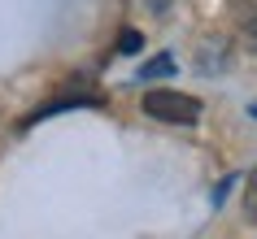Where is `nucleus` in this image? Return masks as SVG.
<instances>
[{
    "label": "nucleus",
    "instance_id": "f257e3e1",
    "mask_svg": "<svg viewBox=\"0 0 257 239\" xmlns=\"http://www.w3.org/2000/svg\"><path fill=\"white\" fill-rule=\"evenodd\" d=\"M144 113L157 122H170V126H196L201 122V100L157 87V92H144Z\"/></svg>",
    "mask_w": 257,
    "mask_h": 239
},
{
    "label": "nucleus",
    "instance_id": "f03ea898",
    "mask_svg": "<svg viewBox=\"0 0 257 239\" xmlns=\"http://www.w3.org/2000/svg\"><path fill=\"white\" fill-rule=\"evenodd\" d=\"M235 27H240V40L248 44V53H257V5L253 0H235Z\"/></svg>",
    "mask_w": 257,
    "mask_h": 239
},
{
    "label": "nucleus",
    "instance_id": "7ed1b4c3",
    "mask_svg": "<svg viewBox=\"0 0 257 239\" xmlns=\"http://www.w3.org/2000/svg\"><path fill=\"white\" fill-rule=\"evenodd\" d=\"M166 74H175V57H170V53H157L153 61H144V70H140V83L166 79Z\"/></svg>",
    "mask_w": 257,
    "mask_h": 239
},
{
    "label": "nucleus",
    "instance_id": "20e7f679",
    "mask_svg": "<svg viewBox=\"0 0 257 239\" xmlns=\"http://www.w3.org/2000/svg\"><path fill=\"white\" fill-rule=\"evenodd\" d=\"M244 222L257 226V165L248 170V178H244Z\"/></svg>",
    "mask_w": 257,
    "mask_h": 239
},
{
    "label": "nucleus",
    "instance_id": "39448f33",
    "mask_svg": "<svg viewBox=\"0 0 257 239\" xmlns=\"http://www.w3.org/2000/svg\"><path fill=\"white\" fill-rule=\"evenodd\" d=\"M140 48H144V35H140V31H131V27H126V31H122V35H118V53H122V57H136Z\"/></svg>",
    "mask_w": 257,
    "mask_h": 239
},
{
    "label": "nucleus",
    "instance_id": "423d86ee",
    "mask_svg": "<svg viewBox=\"0 0 257 239\" xmlns=\"http://www.w3.org/2000/svg\"><path fill=\"white\" fill-rule=\"evenodd\" d=\"M248 118H257V105H248Z\"/></svg>",
    "mask_w": 257,
    "mask_h": 239
}]
</instances>
